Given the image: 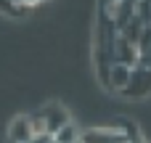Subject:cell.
I'll use <instances>...</instances> for the list:
<instances>
[{"instance_id": "obj_1", "label": "cell", "mask_w": 151, "mask_h": 143, "mask_svg": "<svg viewBox=\"0 0 151 143\" xmlns=\"http://www.w3.org/2000/svg\"><path fill=\"white\" fill-rule=\"evenodd\" d=\"M32 117V127H35V133H56L58 127H64L66 122H69V114L58 106V103H48V106H42L40 111H35V114H29Z\"/></svg>"}, {"instance_id": "obj_2", "label": "cell", "mask_w": 151, "mask_h": 143, "mask_svg": "<svg viewBox=\"0 0 151 143\" xmlns=\"http://www.w3.org/2000/svg\"><path fill=\"white\" fill-rule=\"evenodd\" d=\"M35 135L32 117H16L8 127V143H29Z\"/></svg>"}, {"instance_id": "obj_3", "label": "cell", "mask_w": 151, "mask_h": 143, "mask_svg": "<svg viewBox=\"0 0 151 143\" xmlns=\"http://www.w3.org/2000/svg\"><path fill=\"white\" fill-rule=\"evenodd\" d=\"M82 143H133L127 133L119 130H88L82 133Z\"/></svg>"}, {"instance_id": "obj_4", "label": "cell", "mask_w": 151, "mask_h": 143, "mask_svg": "<svg viewBox=\"0 0 151 143\" xmlns=\"http://www.w3.org/2000/svg\"><path fill=\"white\" fill-rule=\"evenodd\" d=\"M130 74H133V69H130L127 64H119V61H117V64H111V66H109V80H106V82H109L111 88L125 90V88H127V82H130Z\"/></svg>"}, {"instance_id": "obj_5", "label": "cell", "mask_w": 151, "mask_h": 143, "mask_svg": "<svg viewBox=\"0 0 151 143\" xmlns=\"http://www.w3.org/2000/svg\"><path fill=\"white\" fill-rule=\"evenodd\" d=\"M82 138V133H77V127L72 125V122H66L64 127H58L56 133H53V141L56 143H77Z\"/></svg>"}, {"instance_id": "obj_6", "label": "cell", "mask_w": 151, "mask_h": 143, "mask_svg": "<svg viewBox=\"0 0 151 143\" xmlns=\"http://www.w3.org/2000/svg\"><path fill=\"white\" fill-rule=\"evenodd\" d=\"M50 143H56V141H53V138H50Z\"/></svg>"}, {"instance_id": "obj_7", "label": "cell", "mask_w": 151, "mask_h": 143, "mask_svg": "<svg viewBox=\"0 0 151 143\" xmlns=\"http://www.w3.org/2000/svg\"><path fill=\"white\" fill-rule=\"evenodd\" d=\"M77 143H82V138H80V141H77Z\"/></svg>"}]
</instances>
